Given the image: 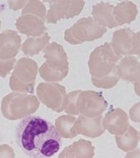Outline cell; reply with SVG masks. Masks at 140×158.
Here are the masks:
<instances>
[{"instance_id":"cell-2","label":"cell","mask_w":140,"mask_h":158,"mask_svg":"<svg viewBox=\"0 0 140 158\" xmlns=\"http://www.w3.org/2000/svg\"><path fill=\"white\" fill-rule=\"evenodd\" d=\"M121 59L110 43L96 47L88 62L94 86L105 89L116 86L120 80L117 73V63Z\"/></svg>"},{"instance_id":"cell-18","label":"cell","mask_w":140,"mask_h":158,"mask_svg":"<svg viewBox=\"0 0 140 158\" xmlns=\"http://www.w3.org/2000/svg\"><path fill=\"white\" fill-rule=\"evenodd\" d=\"M137 13V5L130 1L118 3L113 10L114 18L118 26L131 23L135 20Z\"/></svg>"},{"instance_id":"cell-8","label":"cell","mask_w":140,"mask_h":158,"mask_svg":"<svg viewBox=\"0 0 140 158\" xmlns=\"http://www.w3.org/2000/svg\"><path fill=\"white\" fill-rule=\"evenodd\" d=\"M38 98L44 105L56 113L64 110L66 99V88L57 83H41L36 88Z\"/></svg>"},{"instance_id":"cell-7","label":"cell","mask_w":140,"mask_h":158,"mask_svg":"<svg viewBox=\"0 0 140 158\" xmlns=\"http://www.w3.org/2000/svg\"><path fill=\"white\" fill-rule=\"evenodd\" d=\"M108 106L101 93L94 91H80L76 102L78 115L89 118L102 115Z\"/></svg>"},{"instance_id":"cell-4","label":"cell","mask_w":140,"mask_h":158,"mask_svg":"<svg viewBox=\"0 0 140 158\" xmlns=\"http://www.w3.org/2000/svg\"><path fill=\"white\" fill-rule=\"evenodd\" d=\"M39 105V100L35 95L10 93L2 100L1 111L5 118L15 120L28 117L34 113Z\"/></svg>"},{"instance_id":"cell-5","label":"cell","mask_w":140,"mask_h":158,"mask_svg":"<svg viewBox=\"0 0 140 158\" xmlns=\"http://www.w3.org/2000/svg\"><path fill=\"white\" fill-rule=\"evenodd\" d=\"M38 65L29 58H21L15 65L14 71L10 78V87L12 91L20 93L34 91Z\"/></svg>"},{"instance_id":"cell-27","label":"cell","mask_w":140,"mask_h":158,"mask_svg":"<svg viewBox=\"0 0 140 158\" xmlns=\"http://www.w3.org/2000/svg\"><path fill=\"white\" fill-rule=\"evenodd\" d=\"M133 55L140 57V31L136 33L133 36Z\"/></svg>"},{"instance_id":"cell-24","label":"cell","mask_w":140,"mask_h":158,"mask_svg":"<svg viewBox=\"0 0 140 158\" xmlns=\"http://www.w3.org/2000/svg\"><path fill=\"white\" fill-rule=\"evenodd\" d=\"M16 60L13 58L11 60H0V76L5 78L10 73V71L14 68Z\"/></svg>"},{"instance_id":"cell-23","label":"cell","mask_w":140,"mask_h":158,"mask_svg":"<svg viewBox=\"0 0 140 158\" xmlns=\"http://www.w3.org/2000/svg\"><path fill=\"white\" fill-rule=\"evenodd\" d=\"M80 91L81 90L74 91L67 94L64 110L66 113L69 114L70 115H78L76 109V102Z\"/></svg>"},{"instance_id":"cell-30","label":"cell","mask_w":140,"mask_h":158,"mask_svg":"<svg viewBox=\"0 0 140 158\" xmlns=\"http://www.w3.org/2000/svg\"><path fill=\"white\" fill-rule=\"evenodd\" d=\"M134 91L138 96L140 97V76L138 80L134 83Z\"/></svg>"},{"instance_id":"cell-15","label":"cell","mask_w":140,"mask_h":158,"mask_svg":"<svg viewBox=\"0 0 140 158\" xmlns=\"http://www.w3.org/2000/svg\"><path fill=\"white\" fill-rule=\"evenodd\" d=\"M117 73L120 78L135 83L140 76V63L137 57L126 56L117 65Z\"/></svg>"},{"instance_id":"cell-20","label":"cell","mask_w":140,"mask_h":158,"mask_svg":"<svg viewBox=\"0 0 140 158\" xmlns=\"http://www.w3.org/2000/svg\"><path fill=\"white\" fill-rule=\"evenodd\" d=\"M50 36L48 33H45L42 36L31 37L25 41L22 45V51L26 55L33 56L38 55L48 45Z\"/></svg>"},{"instance_id":"cell-28","label":"cell","mask_w":140,"mask_h":158,"mask_svg":"<svg viewBox=\"0 0 140 158\" xmlns=\"http://www.w3.org/2000/svg\"><path fill=\"white\" fill-rule=\"evenodd\" d=\"M28 1H9V6L11 10H17L20 9L23 6H26Z\"/></svg>"},{"instance_id":"cell-9","label":"cell","mask_w":140,"mask_h":158,"mask_svg":"<svg viewBox=\"0 0 140 158\" xmlns=\"http://www.w3.org/2000/svg\"><path fill=\"white\" fill-rule=\"evenodd\" d=\"M50 8L46 19L48 23H57L58 20L69 19L80 14L85 5L84 1H48Z\"/></svg>"},{"instance_id":"cell-29","label":"cell","mask_w":140,"mask_h":158,"mask_svg":"<svg viewBox=\"0 0 140 158\" xmlns=\"http://www.w3.org/2000/svg\"><path fill=\"white\" fill-rule=\"evenodd\" d=\"M125 158H140V149L129 152L125 156Z\"/></svg>"},{"instance_id":"cell-31","label":"cell","mask_w":140,"mask_h":158,"mask_svg":"<svg viewBox=\"0 0 140 158\" xmlns=\"http://www.w3.org/2000/svg\"><path fill=\"white\" fill-rule=\"evenodd\" d=\"M57 158H65V156H64V154H63V152H62L60 154V155H59V157H58Z\"/></svg>"},{"instance_id":"cell-33","label":"cell","mask_w":140,"mask_h":158,"mask_svg":"<svg viewBox=\"0 0 140 158\" xmlns=\"http://www.w3.org/2000/svg\"><path fill=\"white\" fill-rule=\"evenodd\" d=\"M139 136H140V131H139Z\"/></svg>"},{"instance_id":"cell-1","label":"cell","mask_w":140,"mask_h":158,"mask_svg":"<svg viewBox=\"0 0 140 158\" xmlns=\"http://www.w3.org/2000/svg\"><path fill=\"white\" fill-rule=\"evenodd\" d=\"M15 139L20 148L31 158H51L62 145L55 126L39 116L23 118L16 128Z\"/></svg>"},{"instance_id":"cell-11","label":"cell","mask_w":140,"mask_h":158,"mask_svg":"<svg viewBox=\"0 0 140 158\" xmlns=\"http://www.w3.org/2000/svg\"><path fill=\"white\" fill-rule=\"evenodd\" d=\"M102 115L95 118H89L80 115L74 124V129L76 134L96 138L104 134V130L102 124Z\"/></svg>"},{"instance_id":"cell-21","label":"cell","mask_w":140,"mask_h":158,"mask_svg":"<svg viewBox=\"0 0 140 158\" xmlns=\"http://www.w3.org/2000/svg\"><path fill=\"white\" fill-rule=\"evenodd\" d=\"M76 118L71 115H61L55 120V128L64 139H73L77 136L74 129Z\"/></svg>"},{"instance_id":"cell-19","label":"cell","mask_w":140,"mask_h":158,"mask_svg":"<svg viewBox=\"0 0 140 158\" xmlns=\"http://www.w3.org/2000/svg\"><path fill=\"white\" fill-rule=\"evenodd\" d=\"M139 135L133 126H129L125 134L116 136V144L118 148L124 152H131L137 148Z\"/></svg>"},{"instance_id":"cell-32","label":"cell","mask_w":140,"mask_h":158,"mask_svg":"<svg viewBox=\"0 0 140 158\" xmlns=\"http://www.w3.org/2000/svg\"><path fill=\"white\" fill-rule=\"evenodd\" d=\"M0 28H1V20H0Z\"/></svg>"},{"instance_id":"cell-14","label":"cell","mask_w":140,"mask_h":158,"mask_svg":"<svg viewBox=\"0 0 140 158\" xmlns=\"http://www.w3.org/2000/svg\"><path fill=\"white\" fill-rule=\"evenodd\" d=\"M134 35V31L129 28L120 29L114 32L110 44L119 57L133 55Z\"/></svg>"},{"instance_id":"cell-13","label":"cell","mask_w":140,"mask_h":158,"mask_svg":"<svg viewBox=\"0 0 140 158\" xmlns=\"http://www.w3.org/2000/svg\"><path fill=\"white\" fill-rule=\"evenodd\" d=\"M15 26L21 34L28 36L39 37L47 31L45 20L31 14L22 15L17 20Z\"/></svg>"},{"instance_id":"cell-26","label":"cell","mask_w":140,"mask_h":158,"mask_svg":"<svg viewBox=\"0 0 140 158\" xmlns=\"http://www.w3.org/2000/svg\"><path fill=\"white\" fill-rule=\"evenodd\" d=\"M131 120L134 123H140V102L135 104L129 110Z\"/></svg>"},{"instance_id":"cell-16","label":"cell","mask_w":140,"mask_h":158,"mask_svg":"<svg viewBox=\"0 0 140 158\" xmlns=\"http://www.w3.org/2000/svg\"><path fill=\"white\" fill-rule=\"evenodd\" d=\"M114 6L108 2H101L92 7V15L95 21L102 27L112 28L118 26L113 15Z\"/></svg>"},{"instance_id":"cell-22","label":"cell","mask_w":140,"mask_h":158,"mask_svg":"<svg viewBox=\"0 0 140 158\" xmlns=\"http://www.w3.org/2000/svg\"><path fill=\"white\" fill-rule=\"evenodd\" d=\"M26 14L33 15L43 20H45L47 16L45 6L40 1H28L22 12V15Z\"/></svg>"},{"instance_id":"cell-10","label":"cell","mask_w":140,"mask_h":158,"mask_svg":"<svg viewBox=\"0 0 140 158\" xmlns=\"http://www.w3.org/2000/svg\"><path fill=\"white\" fill-rule=\"evenodd\" d=\"M104 130L110 134L121 136L126 133L129 126L128 115L121 108L110 110L102 120Z\"/></svg>"},{"instance_id":"cell-6","label":"cell","mask_w":140,"mask_h":158,"mask_svg":"<svg viewBox=\"0 0 140 158\" xmlns=\"http://www.w3.org/2000/svg\"><path fill=\"white\" fill-rule=\"evenodd\" d=\"M107 28L100 26L92 18H83L65 31L64 39L70 44H80L102 37Z\"/></svg>"},{"instance_id":"cell-25","label":"cell","mask_w":140,"mask_h":158,"mask_svg":"<svg viewBox=\"0 0 140 158\" xmlns=\"http://www.w3.org/2000/svg\"><path fill=\"white\" fill-rule=\"evenodd\" d=\"M13 149L7 144L0 145V158H15Z\"/></svg>"},{"instance_id":"cell-17","label":"cell","mask_w":140,"mask_h":158,"mask_svg":"<svg viewBox=\"0 0 140 158\" xmlns=\"http://www.w3.org/2000/svg\"><path fill=\"white\" fill-rule=\"evenodd\" d=\"M95 149L90 141L80 139L66 147L62 152L65 158H94Z\"/></svg>"},{"instance_id":"cell-12","label":"cell","mask_w":140,"mask_h":158,"mask_svg":"<svg viewBox=\"0 0 140 158\" xmlns=\"http://www.w3.org/2000/svg\"><path fill=\"white\" fill-rule=\"evenodd\" d=\"M21 39L16 31L6 30L0 34V60H11L19 52Z\"/></svg>"},{"instance_id":"cell-3","label":"cell","mask_w":140,"mask_h":158,"mask_svg":"<svg viewBox=\"0 0 140 158\" xmlns=\"http://www.w3.org/2000/svg\"><path fill=\"white\" fill-rule=\"evenodd\" d=\"M46 62L39 68V74L47 82H57L68 76L69 63L63 47L56 42L48 44L44 49Z\"/></svg>"}]
</instances>
